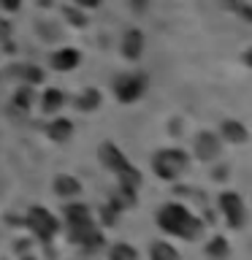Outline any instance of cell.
Segmentation results:
<instances>
[{"mask_svg": "<svg viewBox=\"0 0 252 260\" xmlns=\"http://www.w3.org/2000/svg\"><path fill=\"white\" fill-rule=\"evenodd\" d=\"M76 6H81V8H98L101 6V0H73Z\"/></svg>", "mask_w": 252, "mask_h": 260, "instance_id": "4316f807", "label": "cell"}, {"mask_svg": "<svg viewBox=\"0 0 252 260\" xmlns=\"http://www.w3.org/2000/svg\"><path fill=\"white\" fill-rule=\"evenodd\" d=\"M33 103H36V89H33L30 84H24V87L16 89V95H14V106H16V109L27 111Z\"/></svg>", "mask_w": 252, "mask_h": 260, "instance_id": "ffe728a7", "label": "cell"}, {"mask_svg": "<svg viewBox=\"0 0 252 260\" xmlns=\"http://www.w3.org/2000/svg\"><path fill=\"white\" fill-rule=\"evenodd\" d=\"M219 152H223V141H219L217 133H211V130H203V133L195 136V154H198L201 160H217Z\"/></svg>", "mask_w": 252, "mask_h": 260, "instance_id": "52a82bcc", "label": "cell"}, {"mask_svg": "<svg viewBox=\"0 0 252 260\" xmlns=\"http://www.w3.org/2000/svg\"><path fill=\"white\" fill-rule=\"evenodd\" d=\"M68 236H71L73 244H79V247L87 249V252L103 247V233L95 228V219L92 222H84V225H68Z\"/></svg>", "mask_w": 252, "mask_h": 260, "instance_id": "5b68a950", "label": "cell"}, {"mask_svg": "<svg viewBox=\"0 0 252 260\" xmlns=\"http://www.w3.org/2000/svg\"><path fill=\"white\" fill-rule=\"evenodd\" d=\"M149 260H179V252L168 241H154L149 249Z\"/></svg>", "mask_w": 252, "mask_h": 260, "instance_id": "d6986e66", "label": "cell"}, {"mask_svg": "<svg viewBox=\"0 0 252 260\" xmlns=\"http://www.w3.org/2000/svg\"><path fill=\"white\" fill-rule=\"evenodd\" d=\"M158 225L171 236H179L184 241H195L203 233V222L193 214L190 209H184L182 203H166L158 211Z\"/></svg>", "mask_w": 252, "mask_h": 260, "instance_id": "6da1fadb", "label": "cell"}, {"mask_svg": "<svg viewBox=\"0 0 252 260\" xmlns=\"http://www.w3.org/2000/svg\"><path fill=\"white\" fill-rule=\"evenodd\" d=\"M117 217H119V211L114 206H103L101 209V222L103 225H117Z\"/></svg>", "mask_w": 252, "mask_h": 260, "instance_id": "cb8c5ba5", "label": "cell"}, {"mask_svg": "<svg viewBox=\"0 0 252 260\" xmlns=\"http://www.w3.org/2000/svg\"><path fill=\"white\" fill-rule=\"evenodd\" d=\"M65 16H68L71 24H76V27H84V16H81L79 11H73V8H65Z\"/></svg>", "mask_w": 252, "mask_h": 260, "instance_id": "d4e9b609", "label": "cell"}, {"mask_svg": "<svg viewBox=\"0 0 252 260\" xmlns=\"http://www.w3.org/2000/svg\"><path fill=\"white\" fill-rule=\"evenodd\" d=\"M46 136L52 138V141H68V138L73 136V122L62 119V117L52 119V122H49V127H46Z\"/></svg>", "mask_w": 252, "mask_h": 260, "instance_id": "4fadbf2b", "label": "cell"}, {"mask_svg": "<svg viewBox=\"0 0 252 260\" xmlns=\"http://www.w3.org/2000/svg\"><path fill=\"white\" fill-rule=\"evenodd\" d=\"M206 255L211 260H225L231 255V247H228V241L223 236H214V239H209V244H206Z\"/></svg>", "mask_w": 252, "mask_h": 260, "instance_id": "ac0fdd59", "label": "cell"}, {"mask_svg": "<svg viewBox=\"0 0 252 260\" xmlns=\"http://www.w3.org/2000/svg\"><path fill=\"white\" fill-rule=\"evenodd\" d=\"M187 162H190V157H187V152H182V149H160L152 157V168L160 179L174 182V179L187 168Z\"/></svg>", "mask_w": 252, "mask_h": 260, "instance_id": "7a4b0ae2", "label": "cell"}, {"mask_svg": "<svg viewBox=\"0 0 252 260\" xmlns=\"http://www.w3.org/2000/svg\"><path fill=\"white\" fill-rule=\"evenodd\" d=\"M19 6H22V0H0V8H3V11H19Z\"/></svg>", "mask_w": 252, "mask_h": 260, "instance_id": "484cf974", "label": "cell"}, {"mask_svg": "<svg viewBox=\"0 0 252 260\" xmlns=\"http://www.w3.org/2000/svg\"><path fill=\"white\" fill-rule=\"evenodd\" d=\"M109 206H114L117 211H125L130 206H136V190H128V187H119L117 184V192L111 195Z\"/></svg>", "mask_w": 252, "mask_h": 260, "instance_id": "2e32d148", "label": "cell"}, {"mask_svg": "<svg viewBox=\"0 0 252 260\" xmlns=\"http://www.w3.org/2000/svg\"><path fill=\"white\" fill-rule=\"evenodd\" d=\"M62 103H65V95L57 87H49L46 92L41 95V111L44 114H57L62 109Z\"/></svg>", "mask_w": 252, "mask_h": 260, "instance_id": "5bb4252c", "label": "cell"}, {"mask_svg": "<svg viewBox=\"0 0 252 260\" xmlns=\"http://www.w3.org/2000/svg\"><path fill=\"white\" fill-rule=\"evenodd\" d=\"M38 3H41V6H52V0H38Z\"/></svg>", "mask_w": 252, "mask_h": 260, "instance_id": "f1b7e54d", "label": "cell"}, {"mask_svg": "<svg viewBox=\"0 0 252 260\" xmlns=\"http://www.w3.org/2000/svg\"><path fill=\"white\" fill-rule=\"evenodd\" d=\"M117 184L128 187V190H138V187H141V174H138V171L128 162L122 171H117Z\"/></svg>", "mask_w": 252, "mask_h": 260, "instance_id": "e0dca14e", "label": "cell"}, {"mask_svg": "<svg viewBox=\"0 0 252 260\" xmlns=\"http://www.w3.org/2000/svg\"><path fill=\"white\" fill-rule=\"evenodd\" d=\"M98 154H101V162H103V166H106V168H111L114 174H117V171H122V168L128 166L125 152H122L117 144H111V141L101 144V152H98Z\"/></svg>", "mask_w": 252, "mask_h": 260, "instance_id": "ba28073f", "label": "cell"}, {"mask_svg": "<svg viewBox=\"0 0 252 260\" xmlns=\"http://www.w3.org/2000/svg\"><path fill=\"white\" fill-rule=\"evenodd\" d=\"M54 192L60 195V198H76L81 192V182L76 176H68V174H60L54 179Z\"/></svg>", "mask_w": 252, "mask_h": 260, "instance_id": "7c38bea8", "label": "cell"}, {"mask_svg": "<svg viewBox=\"0 0 252 260\" xmlns=\"http://www.w3.org/2000/svg\"><path fill=\"white\" fill-rule=\"evenodd\" d=\"M24 260H33V257H24Z\"/></svg>", "mask_w": 252, "mask_h": 260, "instance_id": "f546056e", "label": "cell"}, {"mask_svg": "<svg viewBox=\"0 0 252 260\" xmlns=\"http://www.w3.org/2000/svg\"><path fill=\"white\" fill-rule=\"evenodd\" d=\"M22 76H24V84L36 87V84H41V81H44V71H41V68H36V65H27Z\"/></svg>", "mask_w": 252, "mask_h": 260, "instance_id": "603a6c76", "label": "cell"}, {"mask_svg": "<svg viewBox=\"0 0 252 260\" xmlns=\"http://www.w3.org/2000/svg\"><path fill=\"white\" fill-rule=\"evenodd\" d=\"M219 209L228 219L231 228H241L244 219H247V209H244V201L239 198L236 192H223L219 195Z\"/></svg>", "mask_w": 252, "mask_h": 260, "instance_id": "8992f818", "label": "cell"}, {"mask_svg": "<svg viewBox=\"0 0 252 260\" xmlns=\"http://www.w3.org/2000/svg\"><path fill=\"white\" fill-rule=\"evenodd\" d=\"M27 228L38 236L41 241H49L57 233V228H60V225H57V219L52 217V211H46L44 206H33L27 211Z\"/></svg>", "mask_w": 252, "mask_h": 260, "instance_id": "277c9868", "label": "cell"}, {"mask_svg": "<svg viewBox=\"0 0 252 260\" xmlns=\"http://www.w3.org/2000/svg\"><path fill=\"white\" fill-rule=\"evenodd\" d=\"M219 138H225V141H231V144H244L249 138L247 125L239 119H225L223 125H219Z\"/></svg>", "mask_w": 252, "mask_h": 260, "instance_id": "8fae6325", "label": "cell"}, {"mask_svg": "<svg viewBox=\"0 0 252 260\" xmlns=\"http://www.w3.org/2000/svg\"><path fill=\"white\" fill-rule=\"evenodd\" d=\"M122 54L128 60H138L144 54V32L141 30H128L122 36Z\"/></svg>", "mask_w": 252, "mask_h": 260, "instance_id": "30bf717a", "label": "cell"}, {"mask_svg": "<svg viewBox=\"0 0 252 260\" xmlns=\"http://www.w3.org/2000/svg\"><path fill=\"white\" fill-rule=\"evenodd\" d=\"M146 92V76L144 73H122L114 79V95L119 103H136Z\"/></svg>", "mask_w": 252, "mask_h": 260, "instance_id": "3957f363", "label": "cell"}, {"mask_svg": "<svg viewBox=\"0 0 252 260\" xmlns=\"http://www.w3.org/2000/svg\"><path fill=\"white\" fill-rule=\"evenodd\" d=\"M109 260H138V252L136 247H130V244H114L111 252H109Z\"/></svg>", "mask_w": 252, "mask_h": 260, "instance_id": "44dd1931", "label": "cell"}, {"mask_svg": "<svg viewBox=\"0 0 252 260\" xmlns=\"http://www.w3.org/2000/svg\"><path fill=\"white\" fill-rule=\"evenodd\" d=\"M98 106H101V92H98V89H84V95L79 98V109L81 111H95Z\"/></svg>", "mask_w": 252, "mask_h": 260, "instance_id": "7402d4cb", "label": "cell"}, {"mask_svg": "<svg viewBox=\"0 0 252 260\" xmlns=\"http://www.w3.org/2000/svg\"><path fill=\"white\" fill-rule=\"evenodd\" d=\"M65 219H68V225H84V222H92V211L84 203H68L65 206Z\"/></svg>", "mask_w": 252, "mask_h": 260, "instance_id": "9a60e30c", "label": "cell"}, {"mask_svg": "<svg viewBox=\"0 0 252 260\" xmlns=\"http://www.w3.org/2000/svg\"><path fill=\"white\" fill-rule=\"evenodd\" d=\"M52 68L54 71H60V73H65V71H73V68H79V62H81V54L76 52V49H57V52L52 54Z\"/></svg>", "mask_w": 252, "mask_h": 260, "instance_id": "9c48e42d", "label": "cell"}, {"mask_svg": "<svg viewBox=\"0 0 252 260\" xmlns=\"http://www.w3.org/2000/svg\"><path fill=\"white\" fill-rule=\"evenodd\" d=\"M244 65H247V68H252V49H247V52H244Z\"/></svg>", "mask_w": 252, "mask_h": 260, "instance_id": "83f0119b", "label": "cell"}]
</instances>
